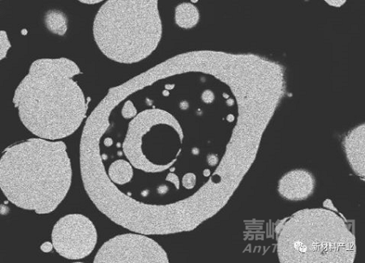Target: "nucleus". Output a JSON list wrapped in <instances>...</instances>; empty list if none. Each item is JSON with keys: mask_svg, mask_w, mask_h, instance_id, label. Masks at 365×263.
Segmentation results:
<instances>
[{"mask_svg": "<svg viewBox=\"0 0 365 263\" xmlns=\"http://www.w3.org/2000/svg\"><path fill=\"white\" fill-rule=\"evenodd\" d=\"M78 64L68 58H40L17 86L14 103L24 126L51 141L73 135L86 118L87 99L75 81Z\"/></svg>", "mask_w": 365, "mask_h": 263, "instance_id": "1", "label": "nucleus"}, {"mask_svg": "<svg viewBox=\"0 0 365 263\" xmlns=\"http://www.w3.org/2000/svg\"><path fill=\"white\" fill-rule=\"evenodd\" d=\"M73 168L62 141L31 138L9 146L0 160V188L16 207L50 214L68 194Z\"/></svg>", "mask_w": 365, "mask_h": 263, "instance_id": "2", "label": "nucleus"}, {"mask_svg": "<svg viewBox=\"0 0 365 263\" xmlns=\"http://www.w3.org/2000/svg\"><path fill=\"white\" fill-rule=\"evenodd\" d=\"M93 38L109 60L125 64L145 60L158 48L163 22L156 0H109L93 21Z\"/></svg>", "mask_w": 365, "mask_h": 263, "instance_id": "3", "label": "nucleus"}, {"mask_svg": "<svg viewBox=\"0 0 365 263\" xmlns=\"http://www.w3.org/2000/svg\"><path fill=\"white\" fill-rule=\"evenodd\" d=\"M282 263H350L355 260V237L339 216L328 210H302L279 227Z\"/></svg>", "mask_w": 365, "mask_h": 263, "instance_id": "4", "label": "nucleus"}, {"mask_svg": "<svg viewBox=\"0 0 365 263\" xmlns=\"http://www.w3.org/2000/svg\"><path fill=\"white\" fill-rule=\"evenodd\" d=\"M184 140L179 120L168 110L153 108L141 110L129 121L122 151L138 171L174 173Z\"/></svg>", "mask_w": 365, "mask_h": 263, "instance_id": "5", "label": "nucleus"}, {"mask_svg": "<svg viewBox=\"0 0 365 263\" xmlns=\"http://www.w3.org/2000/svg\"><path fill=\"white\" fill-rule=\"evenodd\" d=\"M94 263H168L166 250L154 239L131 232L115 236L105 242Z\"/></svg>", "mask_w": 365, "mask_h": 263, "instance_id": "6", "label": "nucleus"}, {"mask_svg": "<svg viewBox=\"0 0 365 263\" xmlns=\"http://www.w3.org/2000/svg\"><path fill=\"white\" fill-rule=\"evenodd\" d=\"M54 249L63 258L80 260L90 256L98 242L96 225L81 214H69L56 222L51 232Z\"/></svg>", "mask_w": 365, "mask_h": 263, "instance_id": "7", "label": "nucleus"}, {"mask_svg": "<svg viewBox=\"0 0 365 263\" xmlns=\"http://www.w3.org/2000/svg\"><path fill=\"white\" fill-rule=\"evenodd\" d=\"M314 175L305 170H293L286 173L279 182V195L289 201L307 200L314 191Z\"/></svg>", "mask_w": 365, "mask_h": 263, "instance_id": "8", "label": "nucleus"}, {"mask_svg": "<svg viewBox=\"0 0 365 263\" xmlns=\"http://www.w3.org/2000/svg\"><path fill=\"white\" fill-rule=\"evenodd\" d=\"M344 149L349 165L359 177H364V125L352 130L344 139Z\"/></svg>", "mask_w": 365, "mask_h": 263, "instance_id": "9", "label": "nucleus"}, {"mask_svg": "<svg viewBox=\"0 0 365 263\" xmlns=\"http://www.w3.org/2000/svg\"><path fill=\"white\" fill-rule=\"evenodd\" d=\"M200 21V13L195 5L191 3L180 4L175 10V24L184 29L195 27Z\"/></svg>", "mask_w": 365, "mask_h": 263, "instance_id": "10", "label": "nucleus"}, {"mask_svg": "<svg viewBox=\"0 0 365 263\" xmlns=\"http://www.w3.org/2000/svg\"><path fill=\"white\" fill-rule=\"evenodd\" d=\"M45 21L47 29L53 33L63 36L67 32L68 19L60 11H50L46 16Z\"/></svg>", "mask_w": 365, "mask_h": 263, "instance_id": "11", "label": "nucleus"}, {"mask_svg": "<svg viewBox=\"0 0 365 263\" xmlns=\"http://www.w3.org/2000/svg\"><path fill=\"white\" fill-rule=\"evenodd\" d=\"M125 102L123 103V107L121 108V116L123 119L125 120H131L133 117L136 116L138 114V108L135 106V104L130 99H125Z\"/></svg>", "mask_w": 365, "mask_h": 263, "instance_id": "12", "label": "nucleus"}, {"mask_svg": "<svg viewBox=\"0 0 365 263\" xmlns=\"http://www.w3.org/2000/svg\"><path fill=\"white\" fill-rule=\"evenodd\" d=\"M197 185V177L195 173L187 172L181 178V188L186 191H192Z\"/></svg>", "mask_w": 365, "mask_h": 263, "instance_id": "13", "label": "nucleus"}, {"mask_svg": "<svg viewBox=\"0 0 365 263\" xmlns=\"http://www.w3.org/2000/svg\"><path fill=\"white\" fill-rule=\"evenodd\" d=\"M0 40H1V42H0V44H1V49H0V53H1V55H0V58L4 60V58L7 56L8 52L11 48V43L8 34L4 31L0 32Z\"/></svg>", "mask_w": 365, "mask_h": 263, "instance_id": "14", "label": "nucleus"}, {"mask_svg": "<svg viewBox=\"0 0 365 263\" xmlns=\"http://www.w3.org/2000/svg\"><path fill=\"white\" fill-rule=\"evenodd\" d=\"M202 100L206 104H210L215 100V93L210 90H205L202 95Z\"/></svg>", "mask_w": 365, "mask_h": 263, "instance_id": "15", "label": "nucleus"}, {"mask_svg": "<svg viewBox=\"0 0 365 263\" xmlns=\"http://www.w3.org/2000/svg\"><path fill=\"white\" fill-rule=\"evenodd\" d=\"M40 249L43 251V252L48 253L51 252L53 249H54V247H53L52 242H45L41 245Z\"/></svg>", "mask_w": 365, "mask_h": 263, "instance_id": "16", "label": "nucleus"}, {"mask_svg": "<svg viewBox=\"0 0 365 263\" xmlns=\"http://www.w3.org/2000/svg\"><path fill=\"white\" fill-rule=\"evenodd\" d=\"M326 3L329 5L332 6V7L335 8H340L341 6H343L344 4H346V1L343 0V1H329V0H327Z\"/></svg>", "mask_w": 365, "mask_h": 263, "instance_id": "17", "label": "nucleus"}, {"mask_svg": "<svg viewBox=\"0 0 365 263\" xmlns=\"http://www.w3.org/2000/svg\"><path fill=\"white\" fill-rule=\"evenodd\" d=\"M82 4H99L100 2H103L101 1V0H99V1H79Z\"/></svg>", "mask_w": 365, "mask_h": 263, "instance_id": "18", "label": "nucleus"}]
</instances>
